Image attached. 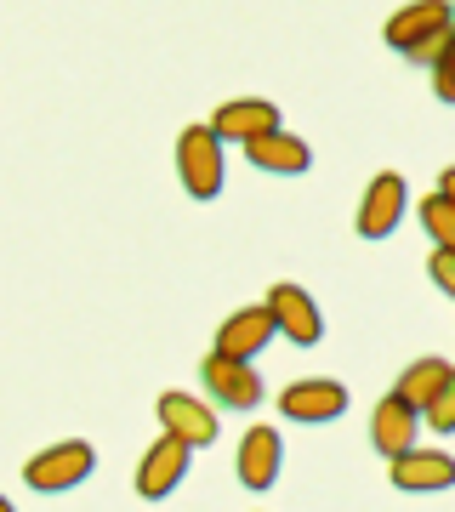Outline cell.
Segmentation results:
<instances>
[{
  "mask_svg": "<svg viewBox=\"0 0 455 512\" xmlns=\"http://www.w3.org/2000/svg\"><path fill=\"white\" fill-rule=\"evenodd\" d=\"M450 29H455L450 0H410V6H399V12L387 18V46L404 52L410 63H427V69H433V57L444 52Z\"/></svg>",
  "mask_w": 455,
  "mask_h": 512,
  "instance_id": "obj_1",
  "label": "cell"
},
{
  "mask_svg": "<svg viewBox=\"0 0 455 512\" xmlns=\"http://www.w3.org/2000/svg\"><path fill=\"white\" fill-rule=\"evenodd\" d=\"M177 177L194 200H217L228 177V143L211 126H182L177 137Z\"/></svg>",
  "mask_w": 455,
  "mask_h": 512,
  "instance_id": "obj_2",
  "label": "cell"
},
{
  "mask_svg": "<svg viewBox=\"0 0 455 512\" xmlns=\"http://www.w3.org/2000/svg\"><path fill=\"white\" fill-rule=\"evenodd\" d=\"M91 473H97V450H91L86 439H63V444H46L40 456H29L23 484L40 490V495H63V490H74V484H86Z\"/></svg>",
  "mask_w": 455,
  "mask_h": 512,
  "instance_id": "obj_3",
  "label": "cell"
},
{
  "mask_svg": "<svg viewBox=\"0 0 455 512\" xmlns=\"http://www.w3.org/2000/svg\"><path fill=\"white\" fill-rule=\"evenodd\" d=\"M262 308L273 313L279 336L296 342V348H319V342H325V313H319V302H313L302 285H291V279H285V285H273Z\"/></svg>",
  "mask_w": 455,
  "mask_h": 512,
  "instance_id": "obj_4",
  "label": "cell"
},
{
  "mask_svg": "<svg viewBox=\"0 0 455 512\" xmlns=\"http://www.w3.org/2000/svg\"><path fill=\"white\" fill-rule=\"evenodd\" d=\"M404 211H410V188H404L399 171H382V177H370V188H364L359 200V239H387L393 228L404 222Z\"/></svg>",
  "mask_w": 455,
  "mask_h": 512,
  "instance_id": "obj_5",
  "label": "cell"
},
{
  "mask_svg": "<svg viewBox=\"0 0 455 512\" xmlns=\"http://www.w3.org/2000/svg\"><path fill=\"white\" fill-rule=\"evenodd\" d=\"M188 461H194V450L165 433V439H154L143 450V461H137V478H131V484H137V495H143V501H165V495L188 478Z\"/></svg>",
  "mask_w": 455,
  "mask_h": 512,
  "instance_id": "obj_6",
  "label": "cell"
},
{
  "mask_svg": "<svg viewBox=\"0 0 455 512\" xmlns=\"http://www.w3.org/2000/svg\"><path fill=\"white\" fill-rule=\"evenodd\" d=\"M279 416L302 421V427H319V421L347 416V387L330 382V376H308V382H291L279 393Z\"/></svg>",
  "mask_w": 455,
  "mask_h": 512,
  "instance_id": "obj_7",
  "label": "cell"
},
{
  "mask_svg": "<svg viewBox=\"0 0 455 512\" xmlns=\"http://www.w3.org/2000/svg\"><path fill=\"white\" fill-rule=\"evenodd\" d=\"M200 382H205V393H211L217 404H228V410H256V404H262V393H268V387H262V376H256L245 359H228V353H211V359H205Z\"/></svg>",
  "mask_w": 455,
  "mask_h": 512,
  "instance_id": "obj_8",
  "label": "cell"
},
{
  "mask_svg": "<svg viewBox=\"0 0 455 512\" xmlns=\"http://www.w3.org/2000/svg\"><path fill=\"white\" fill-rule=\"evenodd\" d=\"M160 427L171 439H182L188 450H205L217 444V410L194 393H160Z\"/></svg>",
  "mask_w": 455,
  "mask_h": 512,
  "instance_id": "obj_9",
  "label": "cell"
},
{
  "mask_svg": "<svg viewBox=\"0 0 455 512\" xmlns=\"http://www.w3.org/2000/svg\"><path fill=\"white\" fill-rule=\"evenodd\" d=\"M211 131H217L222 143H256V137H268V131H279V103H268V97H234V103H222L217 114H211Z\"/></svg>",
  "mask_w": 455,
  "mask_h": 512,
  "instance_id": "obj_10",
  "label": "cell"
},
{
  "mask_svg": "<svg viewBox=\"0 0 455 512\" xmlns=\"http://www.w3.org/2000/svg\"><path fill=\"white\" fill-rule=\"evenodd\" d=\"M416 439H421V410L404 404L399 393H387V399L376 404V416H370V444H376L387 461H399L404 450H416Z\"/></svg>",
  "mask_w": 455,
  "mask_h": 512,
  "instance_id": "obj_11",
  "label": "cell"
},
{
  "mask_svg": "<svg viewBox=\"0 0 455 512\" xmlns=\"http://www.w3.org/2000/svg\"><path fill=\"white\" fill-rule=\"evenodd\" d=\"M279 467H285V439L273 433L268 421H256L251 433L239 439V484L245 490H273Z\"/></svg>",
  "mask_w": 455,
  "mask_h": 512,
  "instance_id": "obj_12",
  "label": "cell"
},
{
  "mask_svg": "<svg viewBox=\"0 0 455 512\" xmlns=\"http://www.w3.org/2000/svg\"><path fill=\"white\" fill-rule=\"evenodd\" d=\"M273 336H279V325H273L268 308H239V313H228V319H222L217 353H228V359H245V365H251L256 353L273 342Z\"/></svg>",
  "mask_w": 455,
  "mask_h": 512,
  "instance_id": "obj_13",
  "label": "cell"
},
{
  "mask_svg": "<svg viewBox=\"0 0 455 512\" xmlns=\"http://www.w3.org/2000/svg\"><path fill=\"white\" fill-rule=\"evenodd\" d=\"M393 484H399L404 495H433V490H450L455 484V456H444V450H404L399 461H393Z\"/></svg>",
  "mask_w": 455,
  "mask_h": 512,
  "instance_id": "obj_14",
  "label": "cell"
},
{
  "mask_svg": "<svg viewBox=\"0 0 455 512\" xmlns=\"http://www.w3.org/2000/svg\"><path fill=\"white\" fill-rule=\"evenodd\" d=\"M245 160H251L256 171H268V177H302V171L313 165V148L279 126V131H268V137L245 143Z\"/></svg>",
  "mask_w": 455,
  "mask_h": 512,
  "instance_id": "obj_15",
  "label": "cell"
},
{
  "mask_svg": "<svg viewBox=\"0 0 455 512\" xmlns=\"http://www.w3.org/2000/svg\"><path fill=\"white\" fill-rule=\"evenodd\" d=\"M450 359H416V365L404 370L399 382H393V393H399L404 404H416V410H427V404H433V393L444 382H450Z\"/></svg>",
  "mask_w": 455,
  "mask_h": 512,
  "instance_id": "obj_16",
  "label": "cell"
},
{
  "mask_svg": "<svg viewBox=\"0 0 455 512\" xmlns=\"http://www.w3.org/2000/svg\"><path fill=\"white\" fill-rule=\"evenodd\" d=\"M416 217H421V228H427V234H433V245L438 251H455V205L444 200V194H427V200L416 205Z\"/></svg>",
  "mask_w": 455,
  "mask_h": 512,
  "instance_id": "obj_17",
  "label": "cell"
},
{
  "mask_svg": "<svg viewBox=\"0 0 455 512\" xmlns=\"http://www.w3.org/2000/svg\"><path fill=\"white\" fill-rule=\"evenodd\" d=\"M421 421L433 427L438 439H450V433H455V370H450V382H444V387L433 393V404L421 410Z\"/></svg>",
  "mask_w": 455,
  "mask_h": 512,
  "instance_id": "obj_18",
  "label": "cell"
},
{
  "mask_svg": "<svg viewBox=\"0 0 455 512\" xmlns=\"http://www.w3.org/2000/svg\"><path fill=\"white\" fill-rule=\"evenodd\" d=\"M433 97L438 103H455V29L444 40V52L433 57Z\"/></svg>",
  "mask_w": 455,
  "mask_h": 512,
  "instance_id": "obj_19",
  "label": "cell"
},
{
  "mask_svg": "<svg viewBox=\"0 0 455 512\" xmlns=\"http://www.w3.org/2000/svg\"><path fill=\"white\" fill-rule=\"evenodd\" d=\"M427 268H433V285L455 302V251H438L433 245V262H427Z\"/></svg>",
  "mask_w": 455,
  "mask_h": 512,
  "instance_id": "obj_20",
  "label": "cell"
},
{
  "mask_svg": "<svg viewBox=\"0 0 455 512\" xmlns=\"http://www.w3.org/2000/svg\"><path fill=\"white\" fill-rule=\"evenodd\" d=\"M438 194L455 205V165H444V177H438Z\"/></svg>",
  "mask_w": 455,
  "mask_h": 512,
  "instance_id": "obj_21",
  "label": "cell"
},
{
  "mask_svg": "<svg viewBox=\"0 0 455 512\" xmlns=\"http://www.w3.org/2000/svg\"><path fill=\"white\" fill-rule=\"evenodd\" d=\"M0 512H18V507H12V501H6V495H0Z\"/></svg>",
  "mask_w": 455,
  "mask_h": 512,
  "instance_id": "obj_22",
  "label": "cell"
}]
</instances>
